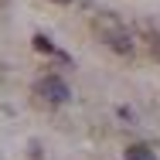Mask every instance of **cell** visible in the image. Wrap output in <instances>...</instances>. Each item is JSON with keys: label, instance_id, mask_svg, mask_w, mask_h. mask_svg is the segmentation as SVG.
<instances>
[{"label": "cell", "instance_id": "obj_6", "mask_svg": "<svg viewBox=\"0 0 160 160\" xmlns=\"http://www.w3.org/2000/svg\"><path fill=\"white\" fill-rule=\"evenodd\" d=\"M51 3H68V0H51Z\"/></svg>", "mask_w": 160, "mask_h": 160}, {"label": "cell", "instance_id": "obj_4", "mask_svg": "<svg viewBox=\"0 0 160 160\" xmlns=\"http://www.w3.org/2000/svg\"><path fill=\"white\" fill-rule=\"evenodd\" d=\"M147 41H150V55L160 62V31H157V28H150V31H147Z\"/></svg>", "mask_w": 160, "mask_h": 160}, {"label": "cell", "instance_id": "obj_5", "mask_svg": "<svg viewBox=\"0 0 160 160\" xmlns=\"http://www.w3.org/2000/svg\"><path fill=\"white\" fill-rule=\"evenodd\" d=\"M34 48H38V51H44V55H55V44H51L44 34H34Z\"/></svg>", "mask_w": 160, "mask_h": 160}, {"label": "cell", "instance_id": "obj_1", "mask_svg": "<svg viewBox=\"0 0 160 160\" xmlns=\"http://www.w3.org/2000/svg\"><path fill=\"white\" fill-rule=\"evenodd\" d=\"M92 28H96L99 41L106 48H112L116 55H123V58H133L136 55V41H133V34L126 31V24L116 14H96L92 17Z\"/></svg>", "mask_w": 160, "mask_h": 160}, {"label": "cell", "instance_id": "obj_3", "mask_svg": "<svg viewBox=\"0 0 160 160\" xmlns=\"http://www.w3.org/2000/svg\"><path fill=\"white\" fill-rule=\"evenodd\" d=\"M126 160H157V153H153L147 143H133L126 150Z\"/></svg>", "mask_w": 160, "mask_h": 160}, {"label": "cell", "instance_id": "obj_2", "mask_svg": "<svg viewBox=\"0 0 160 160\" xmlns=\"http://www.w3.org/2000/svg\"><path fill=\"white\" fill-rule=\"evenodd\" d=\"M34 92L41 96V102H48V106H65V102L72 99V89L65 85L58 75H44V78L34 85Z\"/></svg>", "mask_w": 160, "mask_h": 160}]
</instances>
